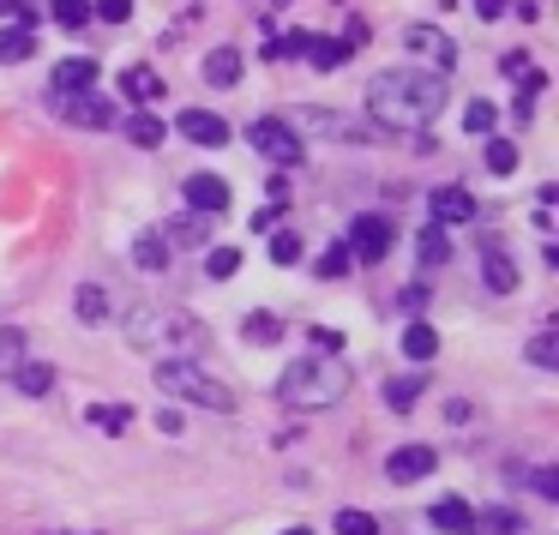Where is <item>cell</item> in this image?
<instances>
[{
    "label": "cell",
    "mask_w": 559,
    "mask_h": 535,
    "mask_svg": "<svg viewBox=\"0 0 559 535\" xmlns=\"http://www.w3.org/2000/svg\"><path fill=\"white\" fill-rule=\"evenodd\" d=\"M445 97H451L445 73L391 67V73H379L373 85H367V115H373L379 127H427L439 109H445Z\"/></svg>",
    "instance_id": "cell-1"
},
{
    "label": "cell",
    "mask_w": 559,
    "mask_h": 535,
    "mask_svg": "<svg viewBox=\"0 0 559 535\" xmlns=\"http://www.w3.org/2000/svg\"><path fill=\"white\" fill-rule=\"evenodd\" d=\"M127 343L145 349L151 361H193V355L211 349V331L199 313L187 307H157V301H139L127 313Z\"/></svg>",
    "instance_id": "cell-2"
},
{
    "label": "cell",
    "mask_w": 559,
    "mask_h": 535,
    "mask_svg": "<svg viewBox=\"0 0 559 535\" xmlns=\"http://www.w3.org/2000/svg\"><path fill=\"white\" fill-rule=\"evenodd\" d=\"M349 367L337 361V355H301V361L283 367L277 379V397L289 403V409H331V403L349 397Z\"/></svg>",
    "instance_id": "cell-3"
},
{
    "label": "cell",
    "mask_w": 559,
    "mask_h": 535,
    "mask_svg": "<svg viewBox=\"0 0 559 535\" xmlns=\"http://www.w3.org/2000/svg\"><path fill=\"white\" fill-rule=\"evenodd\" d=\"M151 379H157V391H163V397H175V403H199V409H217V415L235 409V391L223 385L217 373L193 367V361H157V367H151Z\"/></svg>",
    "instance_id": "cell-4"
},
{
    "label": "cell",
    "mask_w": 559,
    "mask_h": 535,
    "mask_svg": "<svg viewBox=\"0 0 559 535\" xmlns=\"http://www.w3.org/2000/svg\"><path fill=\"white\" fill-rule=\"evenodd\" d=\"M247 139H253V151L271 157L277 169H295V163H301V139H295V127L277 121V115H259V121L247 127Z\"/></svg>",
    "instance_id": "cell-5"
},
{
    "label": "cell",
    "mask_w": 559,
    "mask_h": 535,
    "mask_svg": "<svg viewBox=\"0 0 559 535\" xmlns=\"http://www.w3.org/2000/svg\"><path fill=\"white\" fill-rule=\"evenodd\" d=\"M391 241H397V235H391V217H379V211H361V217L349 223V259H367V265H379V259L391 253Z\"/></svg>",
    "instance_id": "cell-6"
},
{
    "label": "cell",
    "mask_w": 559,
    "mask_h": 535,
    "mask_svg": "<svg viewBox=\"0 0 559 535\" xmlns=\"http://www.w3.org/2000/svg\"><path fill=\"white\" fill-rule=\"evenodd\" d=\"M187 211H199V217H223V211H229V181H223V175H187Z\"/></svg>",
    "instance_id": "cell-7"
},
{
    "label": "cell",
    "mask_w": 559,
    "mask_h": 535,
    "mask_svg": "<svg viewBox=\"0 0 559 535\" xmlns=\"http://www.w3.org/2000/svg\"><path fill=\"white\" fill-rule=\"evenodd\" d=\"M427 211H433L439 229H457V223H475V193L469 187H433V199H427Z\"/></svg>",
    "instance_id": "cell-8"
},
{
    "label": "cell",
    "mask_w": 559,
    "mask_h": 535,
    "mask_svg": "<svg viewBox=\"0 0 559 535\" xmlns=\"http://www.w3.org/2000/svg\"><path fill=\"white\" fill-rule=\"evenodd\" d=\"M403 49H409L415 61H433V73H451V61H457V49H451V37H439L433 25H415V31H403Z\"/></svg>",
    "instance_id": "cell-9"
},
{
    "label": "cell",
    "mask_w": 559,
    "mask_h": 535,
    "mask_svg": "<svg viewBox=\"0 0 559 535\" xmlns=\"http://www.w3.org/2000/svg\"><path fill=\"white\" fill-rule=\"evenodd\" d=\"M433 445H397V451H391V457H385V475H391V482H397V487H409V482H421V475H433Z\"/></svg>",
    "instance_id": "cell-10"
},
{
    "label": "cell",
    "mask_w": 559,
    "mask_h": 535,
    "mask_svg": "<svg viewBox=\"0 0 559 535\" xmlns=\"http://www.w3.org/2000/svg\"><path fill=\"white\" fill-rule=\"evenodd\" d=\"M427 518H433V530H445V535H475V518H481V511H475L469 499L445 494V499H433V506H427Z\"/></svg>",
    "instance_id": "cell-11"
},
{
    "label": "cell",
    "mask_w": 559,
    "mask_h": 535,
    "mask_svg": "<svg viewBox=\"0 0 559 535\" xmlns=\"http://www.w3.org/2000/svg\"><path fill=\"white\" fill-rule=\"evenodd\" d=\"M481 265H487V289H493V295H511V289H518V259H511L506 247L493 241V235H487V247H481Z\"/></svg>",
    "instance_id": "cell-12"
},
{
    "label": "cell",
    "mask_w": 559,
    "mask_h": 535,
    "mask_svg": "<svg viewBox=\"0 0 559 535\" xmlns=\"http://www.w3.org/2000/svg\"><path fill=\"white\" fill-rule=\"evenodd\" d=\"M61 109H67V121H73V127H115V109L97 97V91H79V97H61Z\"/></svg>",
    "instance_id": "cell-13"
},
{
    "label": "cell",
    "mask_w": 559,
    "mask_h": 535,
    "mask_svg": "<svg viewBox=\"0 0 559 535\" xmlns=\"http://www.w3.org/2000/svg\"><path fill=\"white\" fill-rule=\"evenodd\" d=\"M97 85V61L91 55H73V61L55 67V97H79V91Z\"/></svg>",
    "instance_id": "cell-14"
},
{
    "label": "cell",
    "mask_w": 559,
    "mask_h": 535,
    "mask_svg": "<svg viewBox=\"0 0 559 535\" xmlns=\"http://www.w3.org/2000/svg\"><path fill=\"white\" fill-rule=\"evenodd\" d=\"M175 127H181L193 145H229V127H223V115H211V109H187Z\"/></svg>",
    "instance_id": "cell-15"
},
{
    "label": "cell",
    "mask_w": 559,
    "mask_h": 535,
    "mask_svg": "<svg viewBox=\"0 0 559 535\" xmlns=\"http://www.w3.org/2000/svg\"><path fill=\"white\" fill-rule=\"evenodd\" d=\"M301 121H307V127H319L325 139H373L367 127H355L349 115H337V109H301Z\"/></svg>",
    "instance_id": "cell-16"
},
{
    "label": "cell",
    "mask_w": 559,
    "mask_h": 535,
    "mask_svg": "<svg viewBox=\"0 0 559 535\" xmlns=\"http://www.w3.org/2000/svg\"><path fill=\"white\" fill-rule=\"evenodd\" d=\"M403 355H409V361H433V355H439V331L427 325V319H409V325H403Z\"/></svg>",
    "instance_id": "cell-17"
},
{
    "label": "cell",
    "mask_w": 559,
    "mask_h": 535,
    "mask_svg": "<svg viewBox=\"0 0 559 535\" xmlns=\"http://www.w3.org/2000/svg\"><path fill=\"white\" fill-rule=\"evenodd\" d=\"M31 55H37V31H31V25H7V31H0V61H7V67L31 61Z\"/></svg>",
    "instance_id": "cell-18"
},
{
    "label": "cell",
    "mask_w": 559,
    "mask_h": 535,
    "mask_svg": "<svg viewBox=\"0 0 559 535\" xmlns=\"http://www.w3.org/2000/svg\"><path fill=\"white\" fill-rule=\"evenodd\" d=\"M235 79H241V55H235V49H211V55H205V85L229 91Z\"/></svg>",
    "instance_id": "cell-19"
},
{
    "label": "cell",
    "mask_w": 559,
    "mask_h": 535,
    "mask_svg": "<svg viewBox=\"0 0 559 535\" xmlns=\"http://www.w3.org/2000/svg\"><path fill=\"white\" fill-rule=\"evenodd\" d=\"M73 313H79V325H103V319H109V295H103L97 283H79Z\"/></svg>",
    "instance_id": "cell-20"
},
{
    "label": "cell",
    "mask_w": 559,
    "mask_h": 535,
    "mask_svg": "<svg viewBox=\"0 0 559 535\" xmlns=\"http://www.w3.org/2000/svg\"><path fill=\"white\" fill-rule=\"evenodd\" d=\"M415 259H421L427 271H439L451 259V247H445V229H439V223H427L421 235H415Z\"/></svg>",
    "instance_id": "cell-21"
},
{
    "label": "cell",
    "mask_w": 559,
    "mask_h": 535,
    "mask_svg": "<svg viewBox=\"0 0 559 535\" xmlns=\"http://www.w3.org/2000/svg\"><path fill=\"white\" fill-rule=\"evenodd\" d=\"M163 133H169V127H163L151 109H133V115H127V139H133V145L157 151V145H163Z\"/></svg>",
    "instance_id": "cell-22"
},
{
    "label": "cell",
    "mask_w": 559,
    "mask_h": 535,
    "mask_svg": "<svg viewBox=\"0 0 559 535\" xmlns=\"http://www.w3.org/2000/svg\"><path fill=\"white\" fill-rule=\"evenodd\" d=\"M121 91H127L133 103H157V97H163L157 67H133V73H121Z\"/></svg>",
    "instance_id": "cell-23"
},
{
    "label": "cell",
    "mask_w": 559,
    "mask_h": 535,
    "mask_svg": "<svg viewBox=\"0 0 559 535\" xmlns=\"http://www.w3.org/2000/svg\"><path fill=\"white\" fill-rule=\"evenodd\" d=\"M133 265L139 271H169V241H163V235H139V241H133Z\"/></svg>",
    "instance_id": "cell-24"
},
{
    "label": "cell",
    "mask_w": 559,
    "mask_h": 535,
    "mask_svg": "<svg viewBox=\"0 0 559 535\" xmlns=\"http://www.w3.org/2000/svg\"><path fill=\"white\" fill-rule=\"evenodd\" d=\"M241 337L253 343V349H265V343H277V337H283V319H277V313H265V307H259V313H247Z\"/></svg>",
    "instance_id": "cell-25"
},
{
    "label": "cell",
    "mask_w": 559,
    "mask_h": 535,
    "mask_svg": "<svg viewBox=\"0 0 559 535\" xmlns=\"http://www.w3.org/2000/svg\"><path fill=\"white\" fill-rule=\"evenodd\" d=\"M421 391H427V373H403V379H391V385H385V403H391V409H415Z\"/></svg>",
    "instance_id": "cell-26"
},
{
    "label": "cell",
    "mask_w": 559,
    "mask_h": 535,
    "mask_svg": "<svg viewBox=\"0 0 559 535\" xmlns=\"http://www.w3.org/2000/svg\"><path fill=\"white\" fill-rule=\"evenodd\" d=\"M13 385L25 391V397H43V391L55 385V367H43V361H19V373H13Z\"/></svg>",
    "instance_id": "cell-27"
},
{
    "label": "cell",
    "mask_w": 559,
    "mask_h": 535,
    "mask_svg": "<svg viewBox=\"0 0 559 535\" xmlns=\"http://www.w3.org/2000/svg\"><path fill=\"white\" fill-rule=\"evenodd\" d=\"M91 427H103V433H127V427H133V403H97V409H91Z\"/></svg>",
    "instance_id": "cell-28"
},
{
    "label": "cell",
    "mask_w": 559,
    "mask_h": 535,
    "mask_svg": "<svg viewBox=\"0 0 559 535\" xmlns=\"http://www.w3.org/2000/svg\"><path fill=\"white\" fill-rule=\"evenodd\" d=\"M475 530H487V535H518V530H523V511L487 506V518H475Z\"/></svg>",
    "instance_id": "cell-29"
},
{
    "label": "cell",
    "mask_w": 559,
    "mask_h": 535,
    "mask_svg": "<svg viewBox=\"0 0 559 535\" xmlns=\"http://www.w3.org/2000/svg\"><path fill=\"white\" fill-rule=\"evenodd\" d=\"M49 13L61 31H85L91 25V0H49Z\"/></svg>",
    "instance_id": "cell-30"
},
{
    "label": "cell",
    "mask_w": 559,
    "mask_h": 535,
    "mask_svg": "<svg viewBox=\"0 0 559 535\" xmlns=\"http://www.w3.org/2000/svg\"><path fill=\"white\" fill-rule=\"evenodd\" d=\"M163 241H169V247H199V241H205V217H199V211H187L181 223H169V235H163Z\"/></svg>",
    "instance_id": "cell-31"
},
{
    "label": "cell",
    "mask_w": 559,
    "mask_h": 535,
    "mask_svg": "<svg viewBox=\"0 0 559 535\" xmlns=\"http://www.w3.org/2000/svg\"><path fill=\"white\" fill-rule=\"evenodd\" d=\"M530 367H542V373H554V367H559V331L554 325L530 343Z\"/></svg>",
    "instance_id": "cell-32"
},
{
    "label": "cell",
    "mask_w": 559,
    "mask_h": 535,
    "mask_svg": "<svg viewBox=\"0 0 559 535\" xmlns=\"http://www.w3.org/2000/svg\"><path fill=\"white\" fill-rule=\"evenodd\" d=\"M518 145H511V139H487V169L493 175H518Z\"/></svg>",
    "instance_id": "cell-33"
},
{
    "label": "cell",
    "mask_w": 559,
    "mask_h": 535,
    "mask_svg": "<svg viewBox=\"0 0 559 535\" xmlns=\"http://www.w3.org/2000/svg\"><path fill=\"white\" fill-rule=\"evenodd\" d=\"M265 241H271V259H277V265H295V259L307 253V247H301V235H295V229H271Z\"/></svg>",
    "instance_id": "cell-34"
},
{
    "label": "cell",
    "mask_w": 559,
    "mask_h": 535,
    "mask_svg": "<svg viewBox=\"0 0 559 535\" xmlns=\"http://www.w3.org/2000/svg\"><path fill=\"white\" fill-rule=\"evenodd\" d=\"M349 265H355V259H349V247H343V241H331L325 253H319V277H331V283L349 277Z\"/></svg>",
    "instance_id": "cell-35"
},
{
    "label": "cell",
    "mask_w": 559,
    "mask_h": 535,
    "mask_svg": "<svg viewBox=\"0 0 559 535\" xmlns=\"http://www.w3.org/2000/svg\"><path fill=\"white\" fill-rule=\"evenodd\" d=\"M493 121H499V115H493V103H487V97H475L469 109H463V133H493Z\"/></svg>",
    "instance_id": "cell-36"
},
{
    "label": "cell",
    "mask_w": 559,
    "mask_h": 535,
    "mask_svg": "<svg viewBox=\"0 0 559 535\" xmlns=\"http://www.w3.org/2000/svg\"><path fill=\"white\" fill-rule=\"evenodd\" d=\"M205 271H211V277H217V283H229L235 271H241V253H235V247H211Z\"/></svg>",
    "instance_id": "cell-37"
},
{
    "label": "cell",
    "mask_w": 559,
    "mask_h": 535,
    "mask_svg": "<svg viewBox=\"0 0 559 535\" xmlns=\"http://www.w3.org/2000/svg\"><path fill=\"white\" fill-rule=\"evenodd\" d=\"M307 61H313V67H343V61H349V49H343V43L313 37V43H307Z\"/></svg>",
    "instance_id": "cell-38"
},
{
    "label": "cell",
    "mask_w": 559,
    "mask_h": 535,
    "mask_svg": "<svg viewBox=\"0 0 559 535\" xmlns=\"http://www.w3.org/2000/svg\"><path fill=\"white\" fill-rule=\"evenodd\" d=\"M337 535H379V523H373V511H337Z\"/></svg>",
    "instance_id": "cell-39"
},
{
    "label": "cell",
    "mask_w": 559,
    "mask_h": 535,
    "mask_svg": "<svg viewBox=\"0 0 559 535\" xmlns=\"http://www.w3.org/2000/svg\"><path fill=\"white\" fill-rule=\"evenodd\" d=\"M91 13H97L103 25H127V19H133V0H97Z\"/></svg>",
    "instance_id": "cell-40"
},
{
    "label": "cell",
    "mask_w": 559,
    "mask_h": 535,
    "mask_svg": "<svg viewBox=\"0 0 559 535\" xmlns=\"http://www.w3.org/2000/svg\"><path fill=\"white\" fill-rule=\"evenodd\" d=\"M7 13H13V25H31V31H37V0H7Z\"/></svg>",
    "instance_id": "cell-41"
},
{
    "label": "cell",
    "mask_w": 559,
    "mask_h": 535,
    "mask_svg": "<svg viewBox=\"0 0 559 535\" xmlns=\"http://www.w3.org/2000/svg\"><path fill=\"white\" fill-rule=\"evenodd\" d=\"M530 482H535V494H542V499H559V469H535Z\"/></svg>",
    "instance_id": "cell-42"
},
{
    "label": "cell",
    "mask_w": 559,
    "mask_h": 535,
    "mask_svg": "<svg viewBox=\"0 0 559 535\" xmlns=\"http://www.w3.org/2000/svg\"><path fill=\"white\" fill-rule=\"evenodd\" d=\"M445 421H451V427H469V421H475V403H463V397L445 403Z\"/></svg>",
    "instance_id": "cell-43"
},
{
    "label": "cell",
    "mask_w": 559,
    "mask_h": 535,
    "mask_svg": "<svg viewBox=\"0 0 559 535\" xmlns=\"http://www.w3.org/2000/svg\"><path fill=\"white\" fill-rule=\"evenodd\" d=\"M506 7H511V0H475V13H481V19H499Z\"/></svg>",
    "instance_id": "cell-44"
},
{
    "label": "cell",
    "mask_w": 559,
    "mask_h": 535,
    "mask_svg": "<svg viewBox=\"0 0 559 535\" xmlns=\"http://www.w3.org/2000/svg\"><path fill=\"white\" fill-rule=\"evenodd\" d=\"M283 535H313V530H307V523H295V530H283Z\"/></svg>",
    "instance_id": "cell-45"
}]
</instances>
